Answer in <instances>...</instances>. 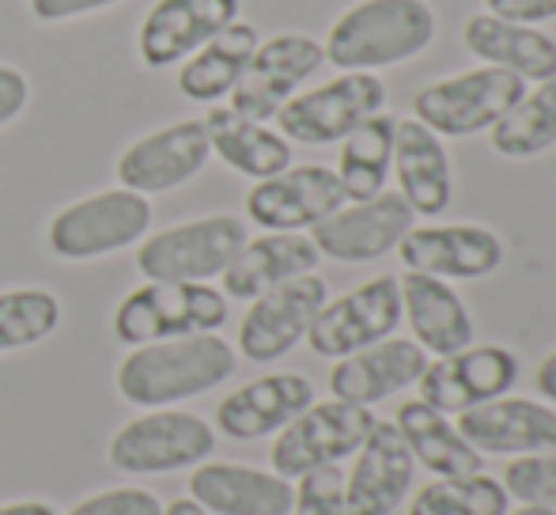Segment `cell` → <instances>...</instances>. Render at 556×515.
<instances>
[{"label": "cell", "instance_id": "6da1fadb", "mask_svg": "<svg viewBox=\"0 0 556 515\" xmlns=\"http://www.w3.org/2000/svg\"><path fill=\"white\" fill-rule=\"evenodd\" d=\"M239 368V356L220 334H193L137 346L117 364V394L137 410H170L186 398L208 394L227 384Z\"/></svg>", "mask_w": 556, "mask_h": 515}, {"label": "cell", "instance_id": "7a4b0ae2", "mask_svg": "<svg viewBox=\"0 0 556 515\" xmlns=\"http://www.w3.org/2000/svg\"><path fill=\"white\" fill-rule=\"evenodd\" d=\"M435 38L428 0H356L333 20L323 53L341 73H375L413 61Z\"/></svg>", "mask_w": 556, "mask_h": 515}, {"label": "cell", "instance_id": "3957f363", "mask_svg": "<svg viewBox=\"0 0 556 515\" xmlns=\"http://www.w3.org/2000/svg\"><path fill=\"white\" fill-rule=\"evenodd\" d=\"M227 323V296L201 280H144L114 307V338L122 346L220 334Z\"/></svg>", "mask_w": 556, "mask_h": 515}, {"label": "cell", "instance_id": "277c9868", "mask_svg": "<svg viewBox=\"0 0 556 515\" xmlns=\"http://www.w3.org/2000/svg\"><path fill=\"white\" fill-rule=\"evenodd\" d=\"M148 228H152V201L117 186L61 209L46 228V243L65 262H96L125 247H137Z\"/></svg>", "mask_w": 556, "mask_h": 515}, {"label": "cell", "instance_id": "5b68a950", "mask_svg": "<svg viewBox=\"0 0 556 515\" xmlns=\"http://www.w3.org/2000/svg\"><path fill=\"white\" fill-rule=\"evenodd\" d=\"M216 451V428L186 410H148L114 432L106 463L117 474H175L208 463Z\"/></svg>", "mask_w": 556, "mask_h": 515}, {"label": "cell", "instance_id": "8992f818", "mask_svg": "<svg viewBox=\"0 0 556 515\" xmlns=\"http://www.w3.org/2000/svg\"><path fill=\"white\" fill-rule=\"evenodd\" d=\"M247 247V221L231 213L198 216L137 243V269L144 280H201L224 277Z\"/></svg>", "mask_w": 556, "mask_h": 515}, {"label": "cell", "instance_id": "52a82bcc", "mask_svg": "<svg viewBox=\"0 0 556 515\" xmlns=\"http://www.w3.org/2000/svg\"><path fill=\"white\" fill-rule=\"evenodd\" d=\"M522 96H527L522 76L496 65H481L420 88L413 96V118L432 129L435 137H473V133L496 126Z\"/></svg>", "mask_w": 556, "mask_h": 515}, {"label": "cell", "instance_id": "ba28073f", "mask_svg": "<svg viewBox=\"0 0 556 515\" xmlns=\"http://www.w3.org/2000/svg\"><path fill=\"white\" fill-rule=\"evenodd\" d=\"M375 413L367 405H352L341 398L330 402H311L295 420H288L277 432L269 459L273 474L280 478H303L323 466H337L352 459L375 428Z\"/></svg>", "mask_w": 556, "mask_h": 515}, {"label": "cell", "instance_id": "9c48e42d", "mask_svg": "<svg viewBox=\"0 0 556 515\" xmlns=\"http://www.w3.org/2000/svg\"><path fill=\"white\" fill-rule=\"evenodd\" d=\"M379 111H387V84L375 73H341L323 88L288 99L277 111V126L280 137L295 145H341Z\"/></svg>", "mask_w": 556, "mask_h": 515}, {"label": "cell", "instance_id": "30bf717a", "mask_svg": "<svg viewBox=\"0 0 556 515\" xmlns=\"http://www.w3.org/2000/svg\"><path fill=\"white\" fill-rule=\"evenodd\" d=\"M397 323H402L397 277H371L352 292L326 300V307L318 311V318L307 330V346L315 349V356L341 361V356L394 338Z\"/></svg>", "mask_w": 556, "mask_h": 515}, {"label": "cell", "instance_id": "8fae6325", "mask_svg": "<svg viewBox=\"0 0 556 515\" xmlns=\"http://www.w3.org/2000/svg\"><path fill=\"white\" fill-rule=\"evenodd\" d=\"M326 300H330V288L318 273H303V277H292L250 300L239 323V353L250 364H273L288 356L307 338Z\"/></svg>", "mask_w": 556, "mask_h": 515}, {"label": "cell", "instance_id": "7c38bea8", "mask_svg": "<svg viewBox=\"0 0 556 515\" xmlns=\"http://www.w3.org/2000/svg\"><path fill=\"white\" fill-rule=\"evenodd\" d=\"M323 61H326L323 42L311 35L288 30V35L265 38V42H257L242 80L227 96L231 99V111H239L242 118H254V122L277 118L280 106L292 96H300V88L323 68Z\"/></svg>", "mask_w": 556, "mask_h": 515}, {"label": "cell", "instance_id": "4fadbf2b", "mask_svg": "<svg viewBox=\"0 0 556 515\" xmlns=\"http://www.w3.org/2000/svg\"><path fill=\"white\" fill-rule=\"evenodd\" d=\"M213 160L208 129L201 118L170 122V126L137 137L122 155H117V183L132 193H170L178 186L193 183Z\"/></svg>", "mask_w": 556, "mask_h": 515}, {"label": "cell", "instance_id": "5bb4252c", "mask_svg": "<svg viewBox=\"0 0 556 515\" xmlns=\"http://www.w3.org/2000/svg\"><path fill=\"white\" fill-rule=\"evenodd\" d=\"M519 379V356L504 346H466L435 356L420 372V402L440 413H466L492 398H504Z\"/></svg>", "mask_w": 556, "mask_h": 515}, {"label": "cell", "instance_id": "9a60e30c", "mask_svg": "<svg viewBox=\"0 0 556 515\" xmlns=\"http://www.w3.org/2000/svg\"><path fill=\"white\" fill-rule=\"evenodd\" d=\"M413 209L397 190H382L371 201H349L333 216L311 228V243L333 262H375L397 251L413 228Z\"/></svg>", "mask_w": 556, "mask_h": 515}, {"label": "cell", "instance_id": "2e32d148", "mask_svg": "<svg viewBox=\"0 0 556 515\" xmlns=\"http://www.w3.org/2000/svg\"><path fill=\"white\" fill-rule=\"evenodd\" d=\"M349 205L337 171L323 163L288 167L273 178H262L247 193V216L262 231H307Z\"/></svg>", "mask_w": 556, "mask_h": 515}, {"label": "cell", "instance_id": "e0dca14e", "mask_svg": "<svg viewBox=\"0 0 556 515\" xmlns=\"http://www.w3.org/2000/svg\"><path fill=\"white\" fill-rule=\"evenodd\" d=\"M397 258L409 273L440 280H481L504 265V243L481 224H428L409 228L397 243Z\"/></svg>", "mask_w": 556, "mask_h": 515}, {"label": "cell", "instance_id": "ac0fdd59", "mask_svg": "<svg viewBox=\"0 0 556 515\" xmlns=\"http://www.w3.org/2000/svg\"><path fill=\"white\" fill-rule=\"evenodd\" d=\"M242 0H155L137 30V53L148 68L182 65L208 38L239 20Z\"/></svg>", "mask_w": 556, "mask_h": 515}, {"label": "cell", "instance_id": "d6986e66", "mask_svg": "<svg viewBox=\"0 0 556 515\" xmlns=\"http://www.w3.org/2000/svg\"><path fill=\"white\" fill-rule=\"evenodd\" d=\"M409 443L402 440L394 420H375L371 436L356 451L352 474L344 478V512L349 515H394L413 489Z\"/></svg>", "mask_w": 556, "mask_h": 515}, {"label": "cell", "instance_id": "ffe728a7", "mask_svg": "<svg viewBox=\"0 0 556 515\" xmlns=\"http://www.w3.org/2000/svg\"><path fill=\"white\" fill-rule=\"evenodd\" d=\"M462 440L477 455H542L556 451V410L534 398H492L458 413Z\"/></svg>", "mask_w": 556, "mask_h": 515}, {"label": "cell", "instance_id": "44dd1931", "mask_svg": "<svg viewBox=\"0 0 556 515\" xmlns=\"http://www.w3.org/2000/svg\"><path fill=\"white\" fill-rule=\"evenodd\" d=\"M315 402V387L300 372H273V376L250 379L247 387H235L216 405V428L227 440H265L277 436L288 420L300 417Z\"/></svg>", "mask_w": 556, "mask_h": 515}, {"label": "cell", "instance_id": "7402d4cb", "mask_svg": "<svg viewBox=\"0 0 556 515\" xmlns=\"http://www.w3.org/2000/svg\"><path fill=\"white\" fill-rule=\"evenodd\" d=\"M190 501L208 515H292V481L242 463H201L190 474Z\"/></svg>", "mask_w": 556, "mask_h": 515}, {"label": "cell", "instance_id": "603a6c76", "mask_svg": "<svg viewBox=\"0 0 556 515\" xmlns=\"http://www.w3.org/2000/svg\"><path fill=\"white\" fill-rule=\"evenodd\" d=\"M428 368V353L409 338H387L371 349H359L352 356H341L330 372L333 398L352 405H367L397 394L402 387H413L420 372Z\"/></svg>", "mask_w": 556, "mask_h": 515}, {"label": "cell", "instance_id": "cb8c5ba5", "mask_svg": "<svg viewBox=\"0 0 556 515\" xmlns=\"http://www.w3.org/2000/svg\"><path fill=\"white\" fill-rule=\"evenodd\" d=\"M318 258H323L318 247L300 231H265L257 239H247L239 258L224 269V296L250 303L285 280L315 273Z\"/></svg>", "mask_w": 556, "mask_h": 515}, {"label": "cell", "instance_id": "d4e9b609", "mask_svg": "<svg viewBox=\"0 0 556 515\" xmlns=\"http://www.w3.org/2000/svg\"><path fill=\"white\" fill-rule=\"evenodd\" d=\"M397 288H402V315L409 318L413 338L425 353L451 356L473 346V315L446 280L405 269Z\"/></svg>", "mask_w": 556, "mask_h": 515}, {"label": "cell", "instance_id": "484cf974", "mask_svg": "<svg viewBox=\"0 0 556 515\" xmlns=\"http://www.w3.org/2000/svg\"><path fill=\"white\" fill-rule=\"evenodd\" d=\"M462 46L484 65L507 68L527 84H542L556 76V42L545 30L527 27V23L500 20L492 12L469 15L462 27Z\"/></svg>", "mask_w": 556, "mask_h": 515}, {"label": "cell", "instance_id": "4316f807", "mask_svg": "<svg viewBox=\"0 0 556 515\" xmlns=\"http://www.w3.org/2000/svg\"><path fill=\"white\" fill-rule=\"evenodd\" d=\"M394 175L402 198L417 216H443L451 205V155L443 137H435L417 118H397L394 133Z\"/></svg>", "mask_w": 556, "mask_h": 515}, {"label": "cell", "instance_id": "83f0119b", "mask_svg": "<svg viewBox=\"0 0 556 515\" xmlns=\"http://www.w3.org/2000/svg\"><path fill=\"white\" fill-rule=\"evenodd\" d=\"M201 122L208 129L213 152L231 171H239V175L262 183V178H273L292 167V140H285L277 129L265 126V122L242 118L231 106H213Z\"/></svg>", "mask_w": 556, "mask_h": 515}, {"label": "cell", "instance_id": "f1b7e54d", "mask_svg": "<svg viewBox=\"0 0 556 515\" xmlns=\"http://www.w3.org/2000/svg\"><path fill=\"white\" fill-rule=\"evenodd\" d=\"M257 42H262L257 27L235 20L231 27H224L220 35L208 38L198 53H190L182 61V68H178V91L186 99H193V103L220 106V99L231 96L235 84L242 80Z\"/></svg>", "mask_w": 556, "mask_h": 515}, {"label": "cell", "instance_id": "f546056e", "mask_svg": "<svg viewBox=\"0 0 556 515\" xmlns=\"http://www.w3.org/2000/svg\"><path fill=\"white\" fill-rule=\"evenodd\" d=\"M394 425L402 432V440L409 443L413 459L420 466H428L435 478H469V474L484 470V459L462 440V432L446 420V413L432 410L420 398H409V402L397 405Z\"/></svg>", "mask_w": 556, "mask_h": 515}, {"label": "cell", "instance_id": "4dcf8cb0", "mask_svg": "<svg viewBox=\"0 0 556 515\" xmlns=\"http://www.w3.org/2000/svg\"><path fill=\"white\" fill-rule=\"evenodd\" d=\"M394 133H397V118L379 111L367 122H359L341 140L337 178H341V190L349 201H371L387 190V178L394 171Z\"/></svg>", "mask_w": 556, "mask_h": 515}, {"label": "cell", "instance_id": "1f68e13d", "mask_svg": "<svg viewBox=\"0 0 556 515\" xmlns=\"http://www.w3.org/2000/svg\"><path fill=\"white\" fill-rule=\"evenodd\" d=\"M489 140L507 160H534L556 145V76L527 88V96L489 129Z\"/></svg>", "mask_w": 556, "mask_h": 515}, {"label": "cell", "instance_id": "d6a6232c", "mask_svg": "<svg viewBox=\"0 0 556 515\" xmlns=\"http://www.w3.org/2000/svg\"><path fill=\"white\" fill-rule=\"evenodd\" d=\"M61 300L50 288H8L0 292V353L30 349L61 326Z\"/></svg>", "mask_w": 556, "mask_h": 515}, {"label": "cell", "instance_id": "836d02e7", "mask_svg": "<svg viewBox=\"0 0 556 515\" xmlns=\"http://www.w3.org/2000/svg\"><path fill=\"white\" fill-rule=\"evenodd\" d=\"M507 489L489 474H469V478H440L428 481L413 497L409 515H504Z\"/></svg>", "mask_w": 556, "mask_h": 515}, {"label": "cell", "instance_id": "e575fe53", "mask_svg": "<svg viewBox=\"0 0 556 515\" xmlns=\"http://www.w3.org/2000/svg\"><path fill=\"white\" fill-rule=\"evenodd\" d=\"M507 497L522 504H542V508L556 512V451H542V455H519L504 466Z\"/></svg>", "mask_w": 556, "mask_h": 515}, {"label": "cell", "instance_id": "d590c367", "mask_svg": "<svg viewBox=\"0 0 556 515\" xmlns=\"http://www.w3.org/2000/svg\"><path fill=\"white\" fill-rule=\"evenodd\" d=\"M295 515H349L344 512V474L337 466H323L300 478L292 489Z\"/></svg>", "mask_w": 556, "mask_h": 515}, {"label": "cell", "instance_id": "8d00e7d4", "mask_svg": "<svg viewBox=\"0 0 556 515\" xmlns=\"http://www.w3.org/2000/svg\"><path fill=\"white\" fill-rule=\"evenodd\" d=\"M68 515H163V501L152 489L117 486L96 497H84L76 508H68Z\"/></svg>", "mask_w": 556, "mask_h": 515}, {"label": "cell", "instance_id": "74e56055", "mask_svg": "<svg viewBox=\"0 0 556 515\" xmlns=\"http://www.w3.org/2000/svg\"><path fill=\"white\" fill-rule=\"evenodd\" d=\"M122 4V0H27L30 15L38 23H65V20H80V15H96L106 8Z\"/></svg>", "mask_w": 556, "mask_h": 515}, {"label": "cell", "instance_id": "f35d334b", "mask_svg": "<svg viewBox=\"0 0 556 515\" xmlns=\"http://www.w3.org/2000/svg\"><path fill=\"white\" fill-rule=\"evenodd\" d=\"M30 103V80L23 68L0 65V126L15 122Z\"/></svg>", "mask_w": 556, "mask_h": 515}, {"label": "cell", "instance_id": "ab89813d", "mask_svg": "<svg viewBox=\"0 0 556 515\" xmlns=\"http://www.w3.org/2000/svg\"><path fill=\"white\" fill-rule=\"evenodd\" d=\"M492 15L511 23H527V27H538V23L556 20V0H484Z\"/></svg>", "mask_w": 556, "mask_h": 515}, {"label": "cell", "instance_id": "60d3db41", "mask_svg": "<svg viewBox=\"0 0 556 515\" xmlns=\"http://www.w3.org/2000/svg\"><path fill=\"white\" fill-rule=\"evenodd\" d=\"M534 384H538V394L549 398V402H556V349H553L549 356H545L542 364H538Z\"/></svg>", "mask_w": 556, "mask_h": 515}, {"label": "cell", "instance_id": "b9f144b4", "mask_svg": "<svg viewBox=\"0 0 556 515\" xmlns=\"http://www.w3.org/2000/svg\"><path fill=\"white\" fill-rule=\"evenodd\" d=\"M0 515H58L50 501H12L0 504Z\"/></svg>", "mask_w": 556, "mask_h": 515}, {"label": "cell", "instance_id": "7bdbcfd3", "mask_svg": "<svg viewBox=\"0 0 556 515\" xmlns=\"http://www.w3.org/2000/svg\"><path fill=\"white\" fill-rule=\"evenodd\" d=\"M163 515H208V512L198 501H190V497H178V501L163 504Z\"/></svg>", "mask_w": 556, "mask_h": 515}, {"label": "cell", "instance_id": "ee69618b", "mask_svg": "<svg viewBox=\"0 0 556 515\" xmlns=\"http://www.w3.org/2000/svg\"><path fill=\"white\" fill-rule=\"evenodd\" d=\"M504 515H556V512L542 508V504H527V508H515V512H504Z\"/></svg>", "mask_w": 556, "mask_h": 515}]
</instances>
